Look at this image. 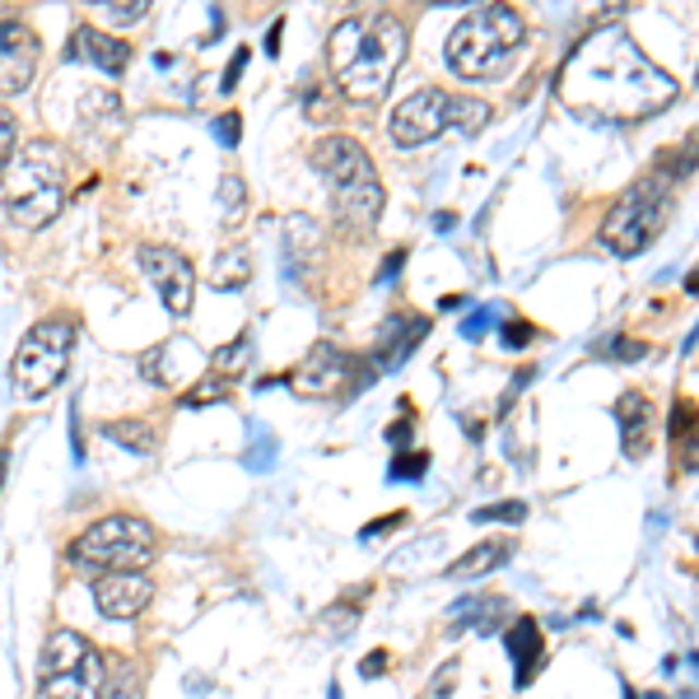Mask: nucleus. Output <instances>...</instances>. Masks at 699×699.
<instances>
[{"mask_svg": "<svg viewBox=\"0 0 699 699\" xmlns=\"http://www.w3.org/2000/svg\"><path fill=\"white\" fill-rule=\"evenodd\" d=\"M680 84L639 51L625 28H602L579 43L559 70V98L588 121H643L676 103Z\"/></svg>", "mask_w": 699, "mask_h": 699, "instance_id": "nucleus-1", "label": "nucleus"}, {"mask_svg": "<svg viewBox=\"0 0 699 699\" xmlns=\"http://www.w3.org/2000/svg\"><path fill=\"white\" fill-rule=\"evenodd\" d=\"M327 61L336 90L355 103H374L392 90L401 61H406V24L392 10H359L331 28Z\"/></svg>", "mask_w": 699, "mask_h": 699, "instance_id": "nucleus-2", "label": "nucleus"}, {"mask_svg": "<svg viewBox=\"0 0 699 699\" xmlns=\"http://www.w3.org/2000/svg\"><path fill=\"white\" fill-rule=\"evenodd\" d=\"M528 43V24L509 5H476L466 10L458 28L448 33L443 57L462 80H495L513 66V57Z\"/></svg>", "mask_w": 699, "mask_h": 699, "instance_id": "nucleus-3", "label": "nucleus"}, {"mask_svg": "<svg viewBox=\"0 0 699 699\" xmlns=\"http://www.w3.org/2000/svg\"><path fill=\"white\" fill-rule=\"evenodd\" d=\"M5 210L24 229H43L66 210V159L51 140H28L5 164Z\"/></svg>", "mask_w": 699, "mask_h": 699, "instance_id": "nucleus-4", "label": "nucleus"}, {"mask_svg": "<svg viewBox=\"0 0 699 699\" xmlns=\"http://www.w3.org/2000/svg\"><path fill=\"white\" fill-rule=\"evenodd\" d=\"M312 168L327 178L331 197H336L341 220L369 229V224L382 215V182H378V168L369 159V150H364L359 140L322 135L318 145H312Z\"/></svg>", "mask_w": 699, "mask_h": 699, "instance_id": "nucleus-5", "label": "nucleus"}, {"mask_svg": "<svg viewBox=\"0 0 699 699\" xmlns=\"http://www.w3.org/2000/svg\"><path fill=\"white\" fill-rule=\"evenodd\" d=\"M672 205H676V178H672V168H657L649 178H639L616 205H611V215L602 224V242L616 257H639L643 248H653L662 229H667Z\"/></svg>", "mask_w": 699, "mask_h": 699, "instance_id": "nucleus-6", "label": "nucleus"}, {"mask_svg": "<svg viewBox=\"0 0 699 699\" xmlns=\"http://www.w3.org/2000/svg\"><path fill=\"white\" fill-rule=\"evenodd\" d=\"M485 121H489V103L471 98V94H448V90H434V84H425V90H415L392 112L388 131H392L396 145L415 150V145H429V140L443 135V131L476 135V131H485Z\"/></svg>", "mask_w": 699, "mask_h": 699, "instance_id": "nucleus-7", "label": "nucleus"}, {"mask_svg": "<svg viewBox=\"0 0 699 699\" xmlns=\"http://www.w3.org/2000/svg\"><path fill=\"white\" fill-rule=\"evenodd\" d=\"M66 559L75 569H98V573H145V565L154 559V528L145 518L112 513L70 541Z\"/></svg>", "mask_w": 699, "mask_h": 699, "instance_id": "nucleus-8", "label": "nucleus"}, {"mask_svg": "<svg viewBox=\"0 0 699 699\" xmlns=\"http://www.w3.org/2000/svg\"><path fill=\"white\" fill-rule=\"evenodd\" d=\"M103 653L75 629H51L38 653V699H103Z\"/></svg>", "mask_w": 699, "mask_h": 699, "instance_id": "nucleus-9", "label": "nucleus"}, {"mask_svg": "<svg viewBox=\"0 0 699 699\" xmlns=\"http://www.w3.org/2000/svg\"><path fill=\"white\" fill-rule=\"evenodd\" d=\"M70 350H75V322L70 318H47L28 331L14 350V388L20 396H47L70 369Z\"/></svg>", "mask_w": 699, "mask_h": 699, "instance_id": "nucleus-10", "label": "nucleus"}, {"mask_svg": "<svg viewBox=\"0 0 699 699\" xmlns=\"http://www.w3.org/2000/svg\"><path fill=\"white\" fill-rule=\"evenodd\" d=\"M135 261L154 285V294H159V304L173 318H182L191 308V294H197V271H191V261L178 248H168V242H145V248L135 252Z\"/></svg>", "mask_w": 699, "mask_h": 699, "instance_id": "nucleus-11", "label": "nucleus"}, {"mask_svg": "<svg viewBox=\"0 0 699 699\" xmlns=\"http://www.w3.org/2000/svg\"><path fill=\"white\" fill-rule=\"evenodd\" d=\"M38 33L24 20H0V94H24L38 75Z\"/></svg>", "mask_w": 699, "mask_h": 699, "instance_id": "nucleus-12", "label": "nucleus"}, {"mask_svg": "<svg viewBox=\"0 0 699 699\" xmlns=\"http://www.w3.org/2000/svg\"><path fill=\"white\" fill-rule=\"evenodd\" d=\"M350 369H355V359H350L336 341H318L308 350V359L299 364V374L289 378V388L299 396H336V392H345Z\"/></svg>", "mask_w": 699, "mask_h": 699, "instance_id": "nucleus-13", "label": "nucleus"}, {"mask_svg": "<svg viewBox=\"0 0 699 699\" xmlns=\"http://www.w3.org/2000/svg\"><path fill=\"white\" fill-rule=\"evenodd\" d=\"M94 602L108 620H135L154 602V583H150V573H98Z\"/></svg>", "mask_w": 699, "mask_h": 699, "instance_id": "nucleus-14", "label": "nucleus"}, {"mask_svg": "<svg viewBox=\"0 0 699 699\" xmlns=\"http://www.w3.org/2000/svg\"><path fill=\"white\" fill-rule=\"evenodd\" d=\"M429 336V322L425 318H415V312H392L388 322H382V331H378V350H374V364H369V378L382 369V374H392V369H401L415 350H419V341Z\"/></svg>", "mask_w": 699, "mask_h": 699, "instance_id": "nucleus-15", "label": "nucleus"}, {"mask_svg": "<svg viewBox=\"0 0 699 699\" xmlns=\"http://www.w3.org/2000/svg\"><path fill=\"white\" fill-rule=\"evenodd\" d=\"M70 57H80V61L98 66L103 75H121V70H127V61H131V47L121 43L117 33H108V28L84 24V28H75V43H70Z\"/></svg>", "mask_w": 699, "mask_h": 699, "instance_id": "nucleus-16", "label": "nucleus"}, {"mask_svg": "<svg viewBox=\"0 0 699 699\" xmlns=\"http://www.w3.org/2000/svg\"><path fill=\"white\" fill-rule=\"evenodd\" d=\"M503 653L513 657V686L528 690V680L541 662V625L532 616H518L509 629H503Z\"/></svg>", "mask_w": 699, "mask_h": 699, "instance_id": "nucleus-17", "label": "nucleus"}, {"mask_svg": "<svg viewBox=\"0 0 699 699\" xmlns=\"http://www.w3.org/2000/svg\"><path fill=\"white\" fill-rule=\"evenodd\" d=\"M616 425H620V443L629 458H643L649 452V425H653V406L643 392H625L616 401Z\"/></svg>", "mask_w": 699, "mask_h": 699, "instance_id": "nucleus-18", "label": "nucleus"}, {"mask_svg": "<svg viewBox=\"0 0 699 699\" xmlns=\"http://www.w3.org/2000/svg\"><path fill=\"white\" fill-rule=\"evenodd\" d=\"M503 559H513V541H481V546H471V550L458 559V565L448 569V579L471 583V579H481V573L499 569Z\"/></svg>", "mask_w": 699, "mask_h": 699, "instance_id": "nucleus-19", "label": "nucleus"}, {"mask_svg": "<svg viewBox=\"0 0 699 699\" xmlns=\"http://www.w3.org/2000/svg\"><path fill=\"white\" fill-rule=\"evenodd\" d=\"M503 611V597H466L462 606H452V625L466 629V625H481V635H489Z\"/></svg>", "mask_w": 699, "mask_h": 699, "instance_id": "nucleus-20", "label": "nucleus"}, {"mask_svg": "<svg viewBox=\"0 0 699 699\" xmlns=\"http://www.w3.org/2000/svg\"><path fill=\"white\" fill-rule=\"evenodd\" d=\"M234 396V378H224V374H210L205 382H197V388H187L178 396V406L182 411H201V406H215V401H229Z\"/></svg>", "mask_w": 699, "mask_h": 699, "instance_id": "nucleus-21", "label": "nucleus"}, {"mask_svg": "<svg viewBox=\"0 0 699 699\" xmlns=\"http://www.w3.org/2000/svg\"><path fill=\"white\" fill-rule=\"evenodd\" d=\"M248 275H252L248 252L234 248V252H224V257L215 261V271H210V285H215V289H242V285H248Z\"/></svg>", "mask_w": 699, "mask_h": 699, "instance_id": "nucleus-22", "label": "nucleus"}, {"mask_svg": "<svg viewBox=\"0 0 699 699\" xmlns=\"http://www.w3.org/2000/svg\"><path fill=\"white\" fill-rule=\"evenodd\" d=\"M103 434H108L112 443H127L131 452H154V429L150 425H135V419H121V425H103Z\"/></svg>", "mask_w": 699, "mask_h": 699, "instance_id": "nucleus-23", "label": "nucleus"}, {"mask_svg": "<svg viewBox=\"0 0 699 699\" xmlns=\"http://www.w3.org/2000/svg\"><path fill=\"white\" fill-rule=\"evenodd\" d=\"M98 14L112 28H131V24H140L150 14V0H98Z\"/></svg>", "mask_w": 699, "mask_h": 699, "instance_id": "nucleus-24", "label": "nucleus"}, {"mask_svg": "<svg viewBox=\"0 0 699 699\" xmlns=\"http://www.w3.org/2000/svg\"><path fill=\"white\" fill-rule=\"evenodd\" d=\"M248 434H252V448H248V458H242V466L248 471H271L275 466V434H266L257 419L248 425Z\"/></svg>", "mask_w": 699, "mask_h": 699, "instance_id": "nucleus-25", "label": "nucleus"}, {"mask_svg": "<svg viewBox=\"0 0 699 699\" xmlns=\"http://www.w3.org/2000/svg\"><path fill=\"white\" fill-rule=\"evenodd\" d=\"M429 471V452H419V448H406V452H396L392 466H388V481H419Z\"/></svg>", "mask_w": 699, "mask_h": 699, "instance_id": "nucleus-26", "label": "nucleus"}, {"mask_svg": "<svg viewBox=\"0 0 699 699\" xmlns=\"http://www.w3.org/2000/svg\"><path fill=\"white\" fill-rule=\"evenodd\" d=\"M597 355L602 359H643V355H649V345H643V341H629V336H606L602 345H597Z\"/></svg>", "mask_w": 699, "mask_h": 699, "instance_id": "nucleus-27", "label": "nucleus"}, {"mask_svg": "<svg viewBox=\"0 0 699 699\" xmlns=\"http://www.w3.org/2000/svg\"><path fill=\"white\" fill-rule=\"evenodd\" d=\"M528 518V503L522 499H509V503H489V509H476L471 522H522Z\"/></svg>", "mask_w": 699, "mask_h": 699, "instance_id": "nucleus-28", "label": "nucleus"}, {"mask_svg": "<svg viewBox=\"0 0 699 699\" xmlns=\"http://www.w3.org/2000/svg\"><path fill=\"white\" fill-rule=\"evenodd\" d=\"M489 327H495V308H471L462 318V341H481Z\"/></svg>", "mask_w": 699, "mask_h": 699, "instance_id": "nucleus-29", "label": "nucleus"}, {"mask_svg": "<svg viewBox=\"0 0 699 699\" xmlns=\"http://www.w3.org/2000/svg\"><path fill=\"white\" fill-rule=\"evenodd\" d=\"M210 131H215V140H220L224 150H234L238 140H242V121H238V112H224V117L210 121Z\"/></svg>", "mask_w": 699, "mask_h": 699, "instance_id": "nucleus-30", "label": "nucleus"}, {"mask_svg": "<svg viewBox=\"0 0 699 699\" xmlns=\"http://www.w3.org/2000/svg\"><path fill=\"white\" fill-rule=\"evenodd\" d=\"M248 359H252V341H248V336H238V345H224L220 355H215L220 369H234V374H238Z\"/></svg>", "mask_w": 699, "mask_h": 699, "instance_id": "nucleus-31", "label": "nucleus"}, {"mask_svg": "<svg viewBox=\"0 0 699 699\" xmlns=\"http://www.w3.org/2000/svg\"><path fill=\"white\" fill-rule=\"evenodd\" d=\"M355 620H359L355 606H331L318 625H322V635H341V629H355Z\"/></svg>", "mask_w": 699, "mask_h": 699, "instance_id": "nucleus-32", "label": "nucleus"}, {"mask_svg": "<svg viewBox=\"0 0 699 699\" xmlns=\"http://www.w3.org/2000/svg\"><path fill=\"white\" fill-rule=\"evenodd\" d=\"M14 140H20V127H14L10 108H0V168L10 164V154H14Z\"/></svg>", "mask_w": 699, "mask_h": 699, "instance_id": "nucleus-33", "label": "nucleus"}, {"mask_svg": "<svg viewBox=\"0 0 699 699\" xmlns=\"http://www.w3.org/2000/svg\"><path fill=\"white\" fill-rule=\"evenodd\" d=\"M499 336H503V345H509V350H522V345L536 341V327L532 322H503Z\"/></svg>", "mask_w": 699, "mask_h": 699, "instance_id": "nucleus-34", "label": "nucleus"}, {"mask_svg": "<svg viewBox=\"0 0 699 699\" xmlns=\"http://www.w3.org/2000/svg\"><path fill=\"white\" fill-rule=\"evenodd\" d=\"M220 191H224V197H220V201H224V220L238 215V210H242V182H238V178H224Z\"/></svg>", "mask_w": 699, "mask_h": 699, "instance_id": "nucleus-35", "label": "nucleus"}, {"mask_svg": "<svg viewBox=\"0 0 699 699\" xmlns=\"http://www.w3.org/2000/svg\"><path fill=\"white\" fill-rule=\"evenodd\" d=\"M401 266H406V248H392L388 261H382V271H378L374 280H378V285H392V280L401 275Z\"/></svg>", "mask_w": 699, "mask_h": 699, "instance_id": "nucleus-36", "label": "nucleus"}, {"mask_svg": "<svg viewBox=\"0 0 699 699\" xmlns=\"http://www.w3.org/2000/svg\"><path fill=\"white\" fill-rule=\"evenodd\" d=\"M396 522H406V513H388V518H374V522H369V528H364L359 536H364V541H374V536H388V532L396 528Z\"/></svg>", "mask_w": 699, "mask_h": 699, "instance_id": "nucleus-37", "label": "nucleus"}, {"mask_svg": "<svg viewBox=\"0 0 699 699\" xmlns=\"http://www.w3.org/2000/svg\"><path fill=\"white\" fill-rule=\"evenodd\" d=\"M378 672H388V653H382V649H374L369 657L359 662V676L364 680H378Z\"/></svg>", "mask_w": 699, "mask_h": 699, "instance_id": "nucleus-38", "label": "nucleus"}, {"mask_svg": "<svg viewBox=\"0 0 699 699\" xmlns=\"http://www.w3.org/2000/svg\"><path fill=\"white\" fill-rule=\"evenodd\" d=\"M242 66H248V47H238V51H234V61H229V70H224V94H229L234 84H238V75H242Z\"/></svg>", "mask_w": 699, "mask_h": 699, "instance_id": "nucleus-39", "label": "nucleus"}, {"mask_svg": "<svg viewBox=\"0 0 699 699\" xmlns=\"http://www.w3.org/2000/svg\"><path fill=\"white\" fill-rule=\"evenodd\" d=\"M280 33H285V20H275L266 28V38H261V47H266V57H280Z\"/></svg>", "mask_w": 699, "mask_h": 699, "instance_id": "nucleus-40", "label": "nucleus"}, {"mask_svg": "<svg viewBox=\"0 0 699 699\" xmlns=\"http://www.w3.org/2000/svg\"><path fill=\"white\" fill-rule=\"evenodd\" d=\"M466 304H471L466 294H443V299H439V308H443V312H462Z\"/></svg>", "mask_w": 699, "mask_h": 699, "instance_id": "nucleus-41", "label": "nucleus"}, {"mask_svg": "<svg viewBox=\"0 0 699 699\" xmlns=\"http://www.w3.org/2000/svg\"><path fill=\"white\" fill-rule=\"evenodd\" d=\"M411 439V419H401V425L388 429V443H406Z\"/></svg>", "mask_w": 699, "mask_h": 699, "instance_id": "nucleus-42", "label": "nucleus"}, {"mask_svg": "<svg viewBox=\"0 0 699 699\" xmlns=\"http://www.w3.org/2000/svg\"><path fill=\"white\" fill-rule=\"evenodd\" d=\"M434 229H439V234H448V229H452V215H448V210H443V215H434Z\"/></svg>", "mask_w": 699, "mask_h": 699, "instance_id": "nucleus-43", "label": "nucleus"}, {"mask_svg": "<svg viewBox=\"0 0 699 699\" xmlns=\"http://www.w3.org/2000/svg\"><path fill=\"white\" fill-rule=\"evenodd\" d=\"M5 471H10V448H0V485H5Z\"/></svg>", "mask_w": 699, "mask_h": 699, "instance_id": "nucleus-44", "label": "nucleus"}, {"mask_svg": "<svg viewBox=\"0 0 699 699\" xmlns=\"http://www.w3.org/2000/svg\"><path fill=\"white\" fill-rule=\"evenodd\" d=\"M112 699H121V690H112ZM127 699H135V690H131V695H127Z\"/></svg>", "mask_w": 699, "mask_h": 699, "instance_id": "nucleus-45", "label": "nucleus"}]
</instances>
